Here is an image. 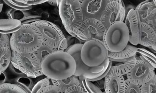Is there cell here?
Returning a JSON list of instances; mask_svg holds the SVG:
<instances>
[{"mask_svg":"<svg viewBox=\"0 0 156 93\" xmlns=\"http://www.w3.org/2000/svg\"><path fill=\"white\" fill-rule=\"evenodd\" d=\"M43 75L51 80H61L73 75L76 61L65 51H56L47 55L41 62Z\"/></svg>","mask_w":156,"mask_h":93,"instance_id":"1","label":"cell"},{"mask_svg":"<svg viewBox=\"0 0 156 93\" xmlns=\"http://www.w3.org/2000/svg\"><path fill=\"white\" fill-rule=\"evenodd\" d=\"M12 34L10 38L11 49L19 53L37 52L44 42L40 30L32 23L22 24L19 30Z\"/></svg>","mask_w":156,"mask_h":93,"instance_id":"2","label":"cell"},{"mask_svg":"<svg viewBox=\"0 0 156 93\" xmlns=\"http://www.w3.org/2000/svg\"><path fill=\"white\" fill-rule=\"evenodd\" d=\"M58 7L60 17L66 31L80 41L79 30L83 16L79 0H61Z\"/></svg>","mask_w":156,"mask_h":93,"instance_id":"3","label":"cell"},{"mask_svg":"<svg viewBox=\"0 0 156 93\" xmlns=\"http://www.w3.org/2000/svg\"><path fill=\"white\" fill-rule=\"evenodd\" d=\"M129 29L124 22H116L106 28L103 41L109 52H119L129 44Z\"/></svg>","mask_w":156,"mask_h":93,"instance_id":"4","label":"cell"},{"mask_svg":"<svg viewBox=\"0 0 156 93\" xmlns=\"http://www.w3.org/2000/svg\"><path fill=\"white\" fill-rule=\"evenodd\" d=\"M32 23L38 28L42 34L43 44L55 51H65L68 48L67 40L62 30L56 25L48 21L41 19Z\"/></svg>","mask_w":156,"mask_h":93,"instance_id":"5","label":"cell"},{"mask_svg":"<svg viewBox=\"0 0 156 93\" xmlns=\"http://www.w3.org/2000/svg\"><path fill=\"white\" fill-rule=\"evenodd\" d=\"M41 62L35 52L22 54L12 51L11 63L15 68L30 78H36L43 75Z\"/></svg>","mask_w":156,"mask_h":93,"instance_id":"6","label":"cell"},{"mask_svg":"<svg viewBox=\"0 0 156 93\" xmlns=\"http://www.w3.org/2000/svg\"><path fill=\"white\" fill-rule=\"evenodd\" d=\"M108 51L101 40H88L83 43L80 57L83 63L90 67L100 66L108 58Z\"/></svg>","mask_w":156,"mask_h":93,"instance_id":"7","label":"cell"},{"mask_svg":"<svg viewBox=\"0 0 156 93\" xmlns=\"http://www.w3.org/2000/svg\"><path fill=\"white\" fill-rule=\"evenodd\" d=\"M83 43H76L69 46L65 51L69 53L76 61V69L74 75L83 76L87 79H94L104 74L109 65L108 58L102 64L97 67H90L83 63L80 57V51Z\"/></svg>","mask_w":156,"mask_h":93,"instance_id":"8","label":"cell"},{"mask_svg":"<svg viewBox=\"0 0 156 93\" xmlns=\"http://www.w3.org/2000/svg\"><path fill=\"white\" fill-rule=\"evenodd\" d=\"M136 57V63L126 75L127 79L133 84L142 85L154 77L155 69L145 61Z\"/></svg>","mask_w":156,"mask_h":93,"instance_id":"9","label":"cell"},{"mask_svg":"<svg viewBox=\"0 0 156 93\" xmlns=\"http://www.w3.org/2000/svg\"><path fill=\"white\" fill-rule=\"evenodd\" d=\"M106 28L100 19L93 18L85 19L79 29V40L83 43L92 39L103 41Z\"/></svg>","mask_w":156,"mask_h":93,"instance_id":"10","label":"cell"},{"mask_svg":"<svg viewBox=\"0 0 156 93\" xmlns=\"http://www.w3.org/2000/svg\"><path fill=\"white\" fill-rule=\"evenodd\" d=\"M126 10V7L119 2L115 1L110 2L103 11L100 20L106 28L115 22H124Z\"/></svg>","mask_w":156,"mask_h":93,"instance_id":"11","label":"cell"},{"mask_svg":"<svg viewBox=\"0 0 156 93\" xmlns=\"http://www.w3.org/2000/svg\"><path fill=\"white\" fill-rule=\"evenodd\" d=\"M124 23L129 30V42L133 45H137L141 38L142 22L136 10L131 9L126 12Z\"/></svg>","mask_w":156,"mask_h":93,"instance_id":"12","label":"cell"},{"mask_svg":"<svg viewBox=\"0 0 156 93\" xmlns=\"http://www.w3.org/2000/svg\"><path fill=\"white\" fill-rule=\"evenodd\" d=\"M140 21L147 23L156 31V4L153 0H144L135 9Z\"/></svg>","mask_w":156,"mask_h":93,"instance_id":"13","label":"cell"},{"mask_svg":"<svg viewBox=\"0 0 156 93\" xmlns=\"http://www.w3.org/2000/svg\"><path fill=\"white\" fill-rule=\"evenodd\" d=\"M82 11L83 19L93 18L100 19L103 11L105 9L108 0H79Z\"/></svg>","mask_w":156,"mask_h":93,"instance_id":"14","label":"cell"},{"mask_svg":"<svg viewBox=\"0 0 156 93\" xmlns=\"http://www.w3.org/2000/svg\"><path fill=\"white\" fill-rule=\"evenodd\" d=\"M9 34H1L0 37V75L7 69L11 63L12 51Z\"/></svg>","mask_w":156,"mask_h":93,"instance_id":"15","label":"cell"},{"mask_svg":"<svg viewBox=\"0 0 156 93\" xmlns=\"http://www.w3.org/2000/svg\"><path fill=\"white\" fill-rule=\"evenodd\" d=\"M51 84L58 86L62 93H86L81 85L78 76L72 75L61 80H51Z\"/></svg>","mask_w":156,"mask_h":93,"instance_id":"16","label":"cell"},{"mask_svg":"<svg viewBox=\"0 0 156 93\" xmlns=\"http://www.w3.org/2000/svg\"><path fill=\"white\" fill-rule=\"evenodd\" d=\"M141 25V38L139 44L148 48L155 54L156 31L147 23L142 22Z\"/></svg>","mask_w":156,"mask_h":93,"instance_id":"17","label":"cell"},{"mask_svg":"<svg viewBox=\"0 0 156 93\" xmlns=\"http://www.w3.org/2000/svg\"><path fill=\"white\" fill-rule=\"evenodd\" d=\"M104 79L105 93H125V79L123 76L107 75Z\"/></svg>","mask_w":156,"mask_h":93,"instance_id":"18","label":"cell"},{"mask_svg":"<svg viewBox=\"0 0 156 93\" xmlns=\"http://www.w3.org/2000/svg\"><path fill=\"white\" fill-rule=\"evenodd\" d=\"M136 55L126 61L117 62V64L113 65L107 75L111 76H124L129 73L136 63Z\"/></svg>","mask_w":156,"mask_h":93,"instance_id":"19","label":"cell"},{"mask_svg":"<svg viewBox=\"0 0 156 93\" xmlns=\"http://www.w3.org/2000/svg\"><path fill=\"white\" fill-rule=\"evenodd\" d=\"M137 48L132 44H128L122 50L117 52L108 51V58L112 61L123 62L136 55Z\"/></svg>","mask_w":156,"mask_h":93,"instance_id":"20","label":"cell"},{"mask_svg":"<svg viewBox=\"0 0 156 93\" xmlns=\"http://www.w3.org/2000/svg\"><path fill=\"white\" fill-rule=\"evenodd\" d=\"M27 11L11 8L8 10L7 14L8 18L17 19L20 21L22 24L30 23L37 19H40V16L31 15L27 12Z\"/></svg>","mask_w":156,"mask_h":93,"instance_id":"21","label":"cell"},{"mask_svg":"<svg viewBox=\"0 0 156 93\" xmlns=\"http://www.w3.org/2000/svg\"><path fill=\"white\" fill-rule=\"evenodd\" d=\"M22 22L17 19H0V34H10L19 30Z\"/></svg>","mask_w":156,"mask_h":93,"instance_id":"22","label":"cell"},{"mask_svg":"<svg viewBox=\"0 0 156 93\" xmlns=\"http://www.w3.org/2000/svg\"><path fill=\"white\" fill-rule=\"evenodd\" d=\"M136 56L145 61L154 69L156 68V55L149 50L143 48H137Z\"/></svg>","mask_w":156,"mask_h":93,"instance_id":"23","label":"cell"},{"mask_svg":"<svg viewBox=\"0 0 156 93\" xmlns=\"http://www.w3.org/2000/svg\"><path fill=\"white\" fill-rule=\"evenodd\" d=\"M81 85L84 89L86 93H103L93 82L90 81L87 78L83 76L79 77Z\"/></svg>","mask_w":156,"mask_h":93,"instance_id":"24","label":"cell"},{"mask_svg":"<svg viewBox=\"0 0 156 93\" xmlns=\"http://www.w3.org/2000/svg\"><path fill=\"white\" fill-rule=\"evenodd\" d=\"M26 93L17 85L8 83L0 85V93Z\"/></svg>","mask_w":156,"mask_h":93,"instance_id":"25","label":"cell"},{"mask_svg":"<svg viewBox=\"0 0 156 93\" xmlns=\"http://www.w3.org/2000/svg\"><path fill=\"white\" fill-rule=\"evenodd\" d=\"M8 6L12 9L22 11H29L33 8V5H26L23 3L20 2L15 0H2Z\"/></svg>","mask_w":156,"mask_h":93,"instance_id":"26","label":"cell"},{"mask_svg":"<svg viewBox=\"0 0 156 93\" xmlns=\"http://www.w3.org/2000/svg\"><path fill=\"white\" fill-rule=\"evenodd\" d=\"M16 85L23 89L26 93H31L33 86L30 78L28 77H20L17 79Z\"/></svg>","mask_w":156,"mask_h":93,"instance_id":"27","label":"cell"},{"mask_svg":"<svg viewBox=\"0 0 156 93\" xmlns=\"http://www.w3.org/2000/svg\"><path fill=\"white\" fill-rule=\"evenodd\" d=\"M141 93H156V75L149 81L142 85Z\"/></svg>","mask_w":156,"mask_h":93,"instance_id":"28","label":"cell"},{"mask_svg":"<svg viewBox=\"0 0 156 93\" xmlns=\"http://www.w3.org/2000/svg\"><path fill=\"white\" fill-rule=\"evenodd\" d=\"M141 86L140 85L133 84L126 79L125 80V93H141Z\"/></svg>","mask_w":156,"mask_h":93,"instance_id":"29","label":"cell"},{"mask_svg":"<svg viewBox=\"0 0 156 93\" xmlns=\"http://www.w3.org/2000/svg\"><path fill=\"white\" fill-rule=\"evenodd\" d=\"M55 51H56L45 44H43L35 52L42 61L47 55Z\"/></svg>","mask_w":156,"mask_h":93,"instance_id":"30","label":"cell"},{"mask_svg":"<svg viewBox=\"0 0 156 93\" xmlns=\"http://www.w3.org/2000/svg\"><path fill=\"white\" fill-rule=\"evenodd\" d=\"M51 79L47 77L37 82L35 85L33 86L32 88L31 93H39L41 91L42 89L44 87L51 84Z\"/></svg>","mask_w":156,"mask_h":93,"instance_id":"31","label":"cell"},{"mask_svg":"<svg viewBox=\"0 0 156 93\" xmlns=\"http://www.w3.org/2000/svg\"><path fill=\"white\" fill-rule=\"evenodd\" d=\"M62 93L61 89L58 86L52 84L44 87L39 93Z\"/></svg>","mask_w":156,"mask_h":93,"instance_id":"32","label":"cell"},{"mask_svg":"<svg viewBox=\"0 0 156 93\" xmlns=\"http://www.w3.org/2000/svg\"><path fill=\"white\" fill-rule=\"evenodd\" d=\"M112 61L110 60V61L109 62V65H108V67L106 69L105 71V72L102 75H101V76H99L97 78H94V79H88L90 81H91L92 82L95 81H97V80H101V79H104V78L109 73L110 69H111V66H112Z\"/></svg>","mask_w":156,"mask_h":93,"instance_id":"33","label":"cell"},{"mask_svg":"<svg viewBox=\"0 0 156 93\" xmlns=\"http://www.w3.org/2000/svg\"><path fill=\"white\" fill-rule=\"evenodd\" d=\"M47 0H25L23 3L26 5H40L47 2Z\"/></svg>","mask_w":156,"mask_h":93,"instance_id":"34","label":"cell"},{"mask_svg":"<svg viewBox=\"0 0 156 93\" xmlns=\"http://www.w3.org/2000/svg\"><path fill=\"white\" fill-rule=\"evenodd\" d=\"M104 79L93 81V82H94V84L101 91L104 90Z\"/></svg>","mask_w":156,"mask_h":93,"instance_id":"35","label":"cell"},{"mask_svg":"<svg viewBox=\"0 0 156 93\" xmlns=\"http://www.w3.org/2000/svg\"><path fill=\"white\" fill-rule=\"evenodd\" d=\"M5 71L3 72L0 75V85L5 83V79H6V75L5 74Z\"/></svg>","mask_w":156,"mask_h":93,"instance_id":"36","label":"cell"},{"mask_svg":"<svg viewBox=\"0 0 156 93\" xmlns=\"http://www.w3.org/2000/svg\"><path fill=\"white\" fill-rule=\"evenodd\" d=\"M47 2L48 3L49 5H51V6L58 7L57 0H48Z\"/></svg>","mask_w":156,"mask_h":93,"instance_id":"37","label":"cell"},{"mask_svg":"<svg viewBox=\"0 0 156 93\" xmlns=\"http://www.w3.org/2000/svg\"><path fill=\"white\" fill-rule=\"evenodd\" d=\"M109 2H112V1H115V2L119 3L120 4H122L124 6H125L124 2L123 0H108Z\"/></svg>","mask_w":156,"mask_h":93,"instance_id":"38","label":"cell"},{"mask_svg":"<svg viewBox=\"0 0 156 93\" xmlns=\"http://www.w3.org/2000/svg\"><path fill=\"white\" fill-rule=\"evenodd\" d=\"M3 8V4L1 3L0 2V13L2 12Z\"/></svg>","mask_w":156,"mask_h":93,"instance_id":"39","label":"cell"},{"mask_svg":"<svg viewBox=\"0 0 156 93\" xmlns=\"http://www.w3.org/2000/svg\"><path fill=\"white\" fill-rule=\"evenodd\" d=\"M15 1H17V2H22L23 3L24 2L25 0H15Z\"/></svg>","mask_w":156,"mask_h":93,"instance_id":"40","label":"cell"},{"mask_svg":"<svg viewBox=\"0 0 156 93\" xmlns=\"http://www.w3.org/2000/svg\"><path fill=\"white\" fill-rule=\"evenodd\" d=\"M156 0H153V1H154V3H155V4H156Z\"/></svg>","mask_w":156,"mask_h":93,"instance_id":"41","label":"cell"},{"mask_svg":"<svg viewBox=\"0 0 156 93\" xmlns=\"http://www.w3.org/2000/svg\"><path fill=\"white\" fill-rule=\"evenodd\" d=\"M1 34H0V37H1Z\"/></svg>","mask_w":156,"mask_h":93,"instance_id":"42","label":"cell"},{"mask_svg":"<svg viewBox=\"0 0 156 93\" xmlns=\"http://www.w3.org/2000/svg\"><path fill=\"white\" fill-rule=\"evenodd\" d=\"M48 1V0H47V1Z\"/></svg>","mask_w":156,"mask_h":93,"instance_id":"43","label":"cell"}]
</instances>
